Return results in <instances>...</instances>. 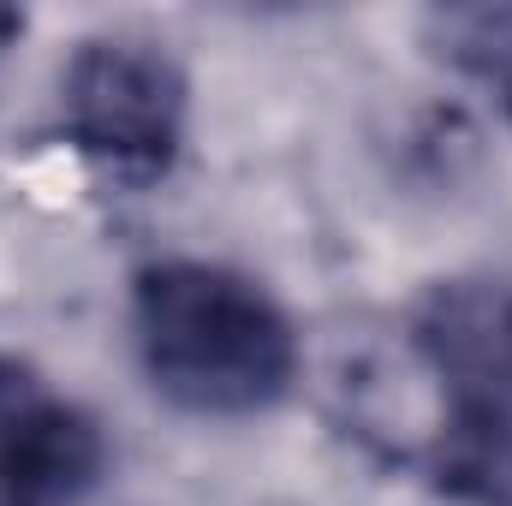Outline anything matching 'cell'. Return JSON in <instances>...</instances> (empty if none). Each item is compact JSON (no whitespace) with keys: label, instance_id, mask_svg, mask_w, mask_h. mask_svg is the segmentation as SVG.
<instances>
[{"label":"cell","instance_id":"obj_1","mask_svg":"<svg viewBox=\"0 0 512 506\" xmlns=\"http://www.w3.org/2000/svg\"><path fill=\"white\" fill-rule=\"evenodd\" d=\"M131 334L149 387L191 417L274 411L304 364L280 298L203 256H167L131 274Z\"/></svg>","mask_w":512,"mask_h":506},{"label":"cell","instance_id":"obj_2","mask_svg":"<svg viewBox=\"0 0 512 506\" xmlns=\"http://www.w3.org/2000/svg\"><path fill=\"white\" fill-rule=\"evenodd\" d=\"M191 131L185 66L143 36H90L60 72V137L120 185H161Z\"/></svg>","mask_w":512,"mask_h":506},{"label":"cell","instance_id":"obj_3","mask_svg":"<svg viewBox=\"0 0 512 506\" xmlns=\"http://www.w3.org/2000/svg\"><path fill=\"white\" fill-rule=\"evenodd\" d=\"M102 477V423L42 370L0 352V506H84Z\"/></svg>","mask_w":512,"mask_h":506},{"label":"cell","instance_id":"obj_4","mask_svg":"<svg viewBox=\"0 0 512 506\" xmlns=\"http://www.w3.org/2000/svg\"><path fill=\"white\" fill-rule=\"evenodd\" d=\"M411 352L447 399L512 405V274L435 280L411 310Z\"/></svg>","mask_w":512,"mask_h":506},{"label":"cell","instance_id":"obj_5","mask_svg":"<svg viewBox=\"0 0 512 506\" xmlns=\"http://www.w3.org/2000/svg\"><path fill=\"white\" fill-rule=\"evenodd\" d=\"M423 477L453 506H512V405L447 399L423 447Z\"/></svg>","mask_w":512,"mask_h":506},{"label":"cell","instance_id":"obj_6","mask_svg":"<svg viewBox=\"0 0 512 506\" xmlns=\"http://www.w3.org/2000/svg\"><path fill=\"white\" fill-rule=\"evenodd\" d=\"M423 48L512 120V6H435L423 18Z\"/></svg>","mask_w":512,"mask_h":506},{"label":"cell","instance_id":"obj_7","mask_svg":"<svg viewBox=\"0 0 512 506\" xmlns=\"http://www.w3.org/2000/svg\"><path fill=\"white\" fill-rule=\"evenodd\" d=\"M24 36V12H12V6H0V60L12 54V42Z\"/></svg>","mask_w":512,"mask_h":506}]
</instances>
